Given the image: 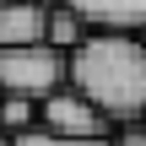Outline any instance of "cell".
<instances>
[{
  "label": "cell",
  "mask_w": 146,
  "mask_h": 146,
  "mask_svg": "<svg viewBox=\"0 0 146 146\" xmlns=\"http://www.w3.org/2000/svg\"><path fill=\"white\" fill-rule=\"evenodd\" d=\"M0 5H49V0H0Z\"/></svg>",
  "instance_id": "10"
},
{
  "label": "cell",
  "mask_w": 146,
  "mask_h": 146,
  "mask_svg": "<svg viewBox=\"0 0 146 146\" xmlns=\"http://www.w3.org/2000/svg\"><path fill=\"white\" fill-rule=\"evenodd\" d=\"M65 87L76 98H87L114 130L146 125V54L135 43V33L92 27L65 54Z\"/></svg>",
  "instance_id": "1"
},
{
  "label": "cell",
  "mask_w": 146,
  "mask_h": 146,
  "mask_svg": "<svg viewBox=\"0 0 146 146\" xmlns=\"http://www.w3.org/2000/svg\"><path fill=\"white\" fill-rule=\"evenodd\" d=\"M11 146H108V141H65V135H43V130H27Z\"/></svg>",
  "instance_id": "8"
},
{
  "label": "cell",
  "mask_w": 146,
  "mask_h": 146,
  "mask_svg": "<svg viewBox=\"0 0 146 146\" xmlns=\"http://www.w3.org/2000/svg\"><path fill=\"white\" fill-rule=\"evenodd\" d=\"M38 130H43V135H65V141H108V135H114V125H108L87 98H76L70 87L49 92V98L38 103Z\"/></svg>",
  "instance_id": "3"
},
{
  "label": "cell",
  "mask_w": 146,
  "mask_h": 146,
  "mask_svg": "<svg viewBox=\"0 0 146 146\" xmlns=\"http://www.w3.org/2000/svg\"><path fill=\"white\" fill-rule=\"evenodd\" d=\"M135 43H141V54H146V22H141V27H135Z\"/></svg>",
  "instance_id": "11"
},
{
  "label": "cell",
  "mask_w": 146,
  "mask_h": 146,
  "mask_svg": "<svg viewBox=\"0 0 146 146\" xmlns=\"http://www.w3.org/2000/svg\"><path fill=\"white\" fill-rule=\"evenodd\" d=\"M65 87V54L27 43V49H0V98L43 103L49 92Z\"/></svg>",
  "instance_id": "2"
},
{
  "label": "cell",
  "mask_w": 146,
  "mask_h": 146,
  "mask_svg": "<svg viewBox=\"0 0 146 146\" xmlns=\"http://www.w3.org/2000/svg\"><path fill=\"white\" fill-rule=\"evenodd\" d=\"M92 27L70 11V5H60V0H49L43 5V49H54V54H70L81 38H87Z\"/></svg>",
  "instance_id": "5"
},
{
  "label": "cell",
  "mask_w": 146,
  "mask_h": 146,
  "mask_svg": "<svg viewBox=\"0 0 146 146\" xmlns=\"http://www.w3.org/2000/svg\"><path fill=\"white\" fill-rule=\"evenodd\" d=\"M27 130H38V103L0 98V135H5V141H16V135H27Z\"/></svg>",
  "instance_id": "7"
},
{
  "label": "cell",
  "mask_w": 146,
  "mask_h": 146,
  "mask_svg": "<svg viewBox=\"0 0 146 146\" xmlns=\"http://www.w3.org/2000/svg\"><path fill=\"white\" fill-rule=\"evenodd\" d=\"M70 5L87 27H108V33H135L146 22V0H60Z\"/></svg>",
  "instance_id": "4"
},
{
  "label": "cell",
  "mask_w": 146,
  "mask_h": 146,
  "mask_svg": "<svg viewBox=\"0 0 146 146\" xmlns=\"http://www.w3.org/2000/svg\"><path fill=\"white\" fill-rule=\"evenodd\" d=\"M0 146H11V141H5V135H0Z\"/></svg>",
  "instance_id": "12"
},
{
  "label": "cell",
  "mask_w": 146,
  "mask_h": 146,
  "mask_svg": "<svg viewBox=\"0 0 146 146\" xmlns=\"http://www.w3.org/2000/svg\"><path fill=\"white\" fill-rule=\"evenodd\" d=\"M108 146H146V125H125V130H114Z\"/></svg>",
  "instance_id": "9"
},
{
  "label": "cell",
  "mask_w": 146,
  "mask_h": 146,
  "mask_svg": "<svg viewBox=\"0 0 146 146\" xmlns=\"http://www.w3.org/2000/svg\"><path fill=\"white\" fill-rule=\"evenodd\" d=\"M43 43V5H0V49Z\"/></svg>",
  "instance_id": "6"
}]
</instances>
